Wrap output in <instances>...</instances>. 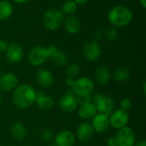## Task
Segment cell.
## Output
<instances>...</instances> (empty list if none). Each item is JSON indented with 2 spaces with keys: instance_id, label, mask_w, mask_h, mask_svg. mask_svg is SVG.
I'll list each match as a JSON object with an SVG mask.
<instances>
[{
  "instance_id": "32",
  "label": "cell",
  "mask_w": 146,
  "mask_h": 146,
  "mask_svg": "<svg viewBox=\"0 0 146 146\" xmlns=\"http://www.w3.org/2000/svg\"><path fill=\"white\" fill-rule=\"evenodd\" d=\"M93 37L96 40L98 39H100L102 38V33L100 30H95L94 33H93Z\"/></svg>"
},
{
  "instance_id": "5",
  "label": "cell",
  "mask_w": 146,
  "mask_h": 146,
  "mask_svg": "<svg viewBox=\"0 0 146 146\" xmlns=\"http://www.w3.org/2000/svg\"><path fill=\"white\" fill-rule=\"evenodd\" d=\"M93 104L99 113L107 115H110L115 109V101L113 98L104 93L97 94L93 98Z\"/></svg>"
},
{
  "instance_id": "7",
  "label": "cell",
  "mask_w": 146,
  "mask_h": 146,
  "mask_svg": "<svg viewBox=\"0 0 146 146\" xmlns=\"http://www.w3.org/2000/svg\"><path fill=\"white\" fill-rule=\"evenodd\" d=\"M115 138L118 146H134L136 141V136L133 130L127 126L118 129Z\"/></svg>"
},
{
  "instance_id": "26",
  "label": "cell",
  "mask_w": 146,
  "mask_h": 146,
  "mask_svg": "<svg viewBox=\"0 0 146 146\" xmlns=\"http://www.w3.org/2000/svg\"><path fill=\"white\" fill-rule=\"evenodd\" d=\"M80 67L77 63H72L68 66L66 69V75L67 78L72 79V80H76L75 78L80 74Z\"/></svg>"
},
{
  "instance_id": "15",
  "label": "cell",
  "mask_w": 146,
  "mask_h": 146,
  "mask_svg": "<svg viewBox=\"0 0 146 146\" xmlns=\"http://www.w3.org/2000/svg\"><path fill=\"white\" fill-rule=\"evenodd\" d=\"M18 86V79L12 73H5L0 76V90L5 92L14 91Z\"/></svg>"
},
{
  "instance_id": "19",
  "label": "cell",
  "mask_w": 146,
  "mask_h": 146,
  "mask_svg": "<svg viewBox=\"0 0 146 146\" xmlns=\"http://www.w3.org/2000/svg\"><path fill=\"white\" fill-rule=\"evenodd\" d=\"M63 24L65 30L71 34H76L81 29V22L80 19L74 15H68L63 21Z\"/></svg>"
},
{
  "instance_id": "28",
  "label": "cell",
  "mask_w": 146,
  "mask_h": 146,
  "mask_svg": "<svg viewBox=\"0 0 146 146\" xmlns=\"http://www.w3.org/2000/svg\"><path fill=\"white\" fill-rule=\"evenodd\" d=\"M105 36H106V38L108 41H110V42L115 41L118 38V32H117L116 27H109L106 31Z\"/></svg>"
},
{
  "instance_id": "23",
  "label": "cell",
  "mask_w": 146,
  "mask_h": 146,
  "mask_svg": "<svg viewBox=\"0 0 146 146\" xmlns=\"http://www.w3.org/2000/svg\"><path fill=\"white\" fill-rule=\"evenodd\" d=\"M49 58L51 60L53 64L56 67H63L68 61V57L66 54L58 49L56 51H54L52 54H50Z\"/></svg>"
},
{
  "instance_id": "14",
  "label": "cell",
  "mask_w": 146,
  "mask_h": 146,
  "mask_svg": "<svg viewBox=\"0 0 146 146\" xmlns=\"http://www.w3.org/2000/svg\"><path fill=\"white\" fill-rule=\"evenodd\" d=\"M6 53L7 60L11 63H18L22 60L23 49L17 43H12L8 45Z\"/></svg>"
},
{
  "instance_id": "8",
  "label": "cell",
  "mask_w": 146,
  "mask_h": 146,
  "mask_svg": "<svg viewBox=\"0 0 146 146\" xmlns=\"http://www.w3.org/2000/svg\"><path fill=\"white\" fill-rule=\"evenodd\" d=\"M110 124L115 129H121L126 127L129 121V115L127 111L117 110L113 111L110 115Z\"/></svg>"
},
{
  "instance_id": "37",
  "label": "cell",
  "mask_w": 146,
  "mask_h": 146,
  "mask_svg": "<svg viewBox=\"0 0 146 146\" xmlns=\"http://www.w3.org/2000/svg\"><path fill=\"white\" fill-rule=\"evenodd\" d=\"M141 5L143 6V8H145L146 7V0H139Z\"/></svg>"
},
{
  "instance_id": "12",
  "label": "cell",
  "mask_w": 146,
  "mask_h": 146,
  "mask_svg": "<svg viewBox=\"0 0 146 146\" xmlns=\"http://www.w3.org/2000/svg\"><path fill=\"white\" fill-rule=\"evenodd\" d=\"M94 133V129L91 123L82 122L76 128L75 138H77L80 142H87L92 139Z\"/></svg>"
},
{
  "instance_id": "36",
  "label": "cell",
  "mask_w": 146,
  "mask_h": 146,
  "mask_svg": "<svg viewBox=\"0 0 146 146\" xmlns=\"http://www.w3.org/2000/svg\"><path fill=\"white\" fill-rule=\"evenodd\" d=\"M143 92H144V94L145 95L146 94V81L145 80L143 82Z\"/></svg>"
},
{
  "instance_id": "35",
  "label": "cell",
  "mask_w": 146,
  "mask_h": 146,
  "mask_svg": "<svg viewBox=\"0 0 146 146\" xmlns=\"http://www.w3.org/2000/svg\"><path fill=\"white\" fill-rule=\"evenodd\" d=\"M13 1L16 3H26L30 0H13Z\"/></svg>"
},
{
  "instance_id": "16",
  "label": "cell",
  "mask_w": 146,
  "mask_h": 146,
  "mask_svg": "<svg viewBox=\"0 0 146 146\" xmlns=\"http://www.w3.org/2000/svg\"><path fill=\"white\" fill-rule=\"evenodd\" d=\"M35 78L38 84L44 88L50 87L54 83V76L52 73L45 68L38 69L36 72Z\"/></svg>"
},
{
  "instance_id": "1",
  "label": "cell",
  "mask_w": 146,
  "mask_h": 146,
  "mask_svg": "<svg viewBox=\"0 0 146 146\" xmlns=\"http://www.w3.org/2000/svg\"><path fill=\"white\" fill-rule=\"evenodd\" d=\"M36 92L35 89L28 84L18 85L13 91V103L19 109H27L34 104Z\"/></svg>"
},
{
  "instance_id": "11",
  "label": "cell",
  "mask_w": 146,
  "mask_h": 146,
  "mask_svg": "<svg viewBox=\"0 0 146 146\" xmlns=\"http://www.w3.org/2000/svg\"><path fill=\"white\" fill-rule=\"evenodd\" d=\"M83 54H84V56L88 61L95 62L100 57L101 47L97 41L95 40L89 41L85 44L83 48Z\"/></svg>"
},
{
  "instance_id": "6",
  "label": "cell",
  "mask_w": 146,
  "mask_h": 146,
  "mask_svg": "<svg viewBox=\"0 0 146 146\" xmlns=\"http://www.w3.org/2000/svg\"><path fill=\"white\" fill-rule=\"evenodd\" d=\"M49 59L47 47L38 45L33 47L28 54V62L33 67H38L44 64Z\"/></svg>"
},
{
  "instance_id": "30",
  "label": "cell",
  "mask_w": 146,
  "mask_h": 146,
  "mask_svg": "<svg viewBox=\"0 0 146 146\" xmlns=\"http://www.w3.org/2000/svg\"><path fill=\"white\" fill-rule=\"evenodd\" d=\"M8 43L5 40H0V52H5L8 48Z\"/></svg>"
},
{
  "instance_id": "10",
  "label": "cell",
  "mask_w": 146,
  "mask_h": 146,
  "mask_svg": "<svg viewBox=\"0 0 146 146\" xmlns=\"http://www.w3.org/2000/svg\"><path fill=\"white\" fill-rule=\"evenodd\" d=\"M78 99L74 97L73 92H68L63 95L59 100V106L61 110L66 113H72L78 108Z\"/></svg>"
},
{
  "instance_id": "39",
  "label": "cell",
  "mask_w": 146,
  "mask_h": 146,
  "mask_svg": "<svg viewBox=\"0 0 146 146\" xmlns=\"http://www.w3.org/2000/svg\"><path fill=\"white\" fill-rule=\"evenodd\" d=\"M48 146H56V145L55 144H50Z\"/></svg>"
},
{
  "instance_id": "34",
  "label": "cell",
  "mask_w": 146,
  "mask_h": 146,
  "mask_svg": "<svg viewBox=\"0 0 146 146\" xmlns=\"http://www.w3.org/2000/svg\"><path fill=\"white\" fill-rule=\"evenodd\" d=\"M73 1H74L77 4H84V3H86L88 0H73Z\"/></svg>"
},
{
  "instance_id": "17",
  "label": "cell",
  "mask_w": 146,
  "mask_h": 146,
  "mask_svg": "<svg viewBox=\"0 0 146 146\" xmlns=\"http://www.w3.org/2000/svg\"><path fill=\"white\" fill-rule=\"evenodd\" d=\"M98 114V110L96 106L91 101L84 102L81 104L78 110L79 116L83 120H90L92 119Z\"/></svg>"
},
{
  "instance_id": "33",
  "label": "cell",
  "mask_w": 146,
  "mask_h": 146,
  "mask_svg": "<svg viewBox=\"0 0 146 146\" xmlns=\"http://www.w3.org/2000/svg\"><path fill=\"white\" fill-rule=\"evenodd\" d=\"M134 146H146V141L145 139H142L139 141L136 145H134Z\"/></svg>"
},
{
  "instance_id": "3",
  "label": "cell",
  "mask_w": 146,
  "mask_h": 146,
  "mask_svg": "<svg viewBox=\"0 0 146 146\" xmlns=\"http://www.w3.org/2000/svg\"><path fill=\"white\" fill-rule=\"evenodd\" d=\"M132 11L124 5L115 6L108 14V20L110 23L115 27H126L132 21Z\"/></svg>"
},
{
  "instance_id": "25",
  "label": "cell",
  "mask_w": 146,
  "mask_h": 146,
  "mask_svg": "<svg viewBox=\"0 0 146 146\" xmlns=\"http://www.w3.org/2000/svg\"><path fill=\"white\" fill-rule=\"evenodd\" d=\"M78 4L73 1V0H67L64 2L62 7V12L63 15H73L78 9Z\"/></svg>"
},
{
  "instance_id": "2",
  "label": "cell",
  "mask_w": 146,
  "mask_h": 146,
  "mask_svg": "<svg viewBox=\"0 0 146 146\" xmlns=\"http://www.w3.org/2000/svg\"><path fill=\"white\" fill-rule=\"evenodd\" d=\"M66 84L71 88V92H73L74 95H76L79 98L90 97L95 87L93 80L88 77H80L77 80L67 78Z\"/></svg>"
},
{
  "instance_id": "27",
  "label": "cell",
  "mask_w": 146,
  "mask_h": 146,
  "mask_svg": "<svg viewBox=\"0 0 146 146\" xmlns=\"http://www.w3.org/2000/svg\"><path fill=\"white\" fill-rule=\"evenodd\" d=\"M40 139L44 142H46V143L50 142L53 139V133H52V131L48 127H45V128L42 129L41 132H40Z\"/></svg>"
},
{
  "instance_id": "20",
  "label": "cell",
  "mask_w": 146,
  "mask_h": 146,
  "mask_svg": "<svg viewBox=\"0 0 146 146\" xmlns=\"http://www.w3.org/2000/svg\"><path fill=\"white\" fill-rule=\"evenodd\" d=\"M111 78V73L108 67L102 65L97 68L95 71V80L100 86L106 85Z\"/></svg>"
},
{
  "instance_id": "31",
  "label": "cell",
  "mask_w": 146,
  "mask_h": 146,
  "mask_svg": "<svg viewBox=\"0 0 146 146\" xmlns=\"http://www.w3.org/2000/svg\"><path fill=\"white\" fill-rule=\"evenodd\" d=\"M107 145L108 146H118L117 145V142H116V139L115 137L111 136L107 140Z\"/></svg>"
},
{
  "instance_id": "18",
  "label": "cell",
  "mask_w": 146,
  "mask_h": 146,
  "mask_svg": "<svg viewBox=\"0 0 146 146\" xmlns=\"http://www.w3.org/2000/svg\"><path fill=\"white\" fill-rule=\"evenodd\" d=\"M34 104H36V105L41 110H49L54 106V100L50 96L42 92L41 91H38L36 92Z\"/></svg>"
},
{
  "instance_id": "24",
  "label": "cell",
  "mask_w": 146,
  "mask_h": 146,
  "mask_svg": "<svg viewBox=\"0 0 146 146\" xmlns=\"http://www.w3.org/2000/svg\"><path fill=\"white\" fill-rule=\"evenodd\" d=\"M131 76L130 70L126 67H119L117 68L113 74L114 80L116 82H125L129 80Z\"/></svg>"
},
{
  "instance_id": "21",
  "label": "cell",
  "mask_w": 146,
  "mask_h": 146,
  "mask_svg": "<svg viewBox=\"0 0 146 146\" xmlns=\"http://www.w3.org/2000/svg\"><path fill=\"white\" fill-rule=\"evenodd\" d=\"M10 132L12 137L18 141L24 140L27 135V130L21 122H15L11 126Z\"/></svg>"
},
{
  "instance_id": "38",
  "label": "cell",
  "mask_w": 146,
  "mask_h": 146,
  "mask_svg": "<svg viewBox=\"0 0 146 146\" xmlns=\"http://www.w3.org/2000/svg\"><path fill=\"white\" fill-rule=\"evenodd\" d=\"M2 101H3V97H2V94H1V92H0V104L2 103Z\"/></svg>"
},
{
  "instance_id": "22",
  "label": "cell",
  "mask_w": 146,
  "mask_h": 146,
  "mask_svg": "<svg viewBox=\"0 0 146 146\" xmlns=\"http://www.w3.org/2000/svg\"><path fill=\"white\" fill-rule=\"evenodd\" d=\"M14 9L10 2L7 0L0 1V21L9 19L13 14Z\"/></svg>"
},
{
  "instance_id": "13",
  "label": "cell",
  "mask_w": 146,
  "mask_h": 146,
  "mask_svg": "<svg viewBox=\"0 0 146 146\" xmlns=\"http://www.w3.org/2000/svg\"><path fill=\"white\" fill-rule=\"evenodd\" d=\"M75 141V135L68 130L60 131L54 138V144L56 146H74Z\"/></svg>"
},
{
  "instance_id": "9",
  "label": "cell",
  "mask_w": 146,
  "mask_h": 146,
  "mask_svg": "<svg viewBox=\"0 0 146 146\" xmlns=\"http://www.w3.org/2000/svg\"><path fill=\"white\" fill-rule=\"evenodd\" d=\"M91 124L94 129V132L98 133H104L110 127L109 115L98 113L92 119Z\"/></svg>"
},
{
  "instance_id": "29",
  "label": "cell",
  "mask_w": 146,
  "mask_h": 146,
  "mask_svg": "<svg viewBox=\"0 0 146 146\" xmlns=\"http://www.w3.org/2000/svg\"><path fill=\"white\" fill-rule=\"evenodd\" d=\"M131 108H132V101L127 98H123L121 102V110L127 112Z\"/></svg>"
},
{
  "instance_id": "4",
  "label": "cell",
  "mask_w": 146,
  "mask_h": 146,
  "mask_svg": "<svg viewBox=\"0 0 146 146\" xmlns=\"http://www.w3.org/2000/svg\"><path fill=\"white\" fill-rule=\"evenodd\" d=\"M64 21V15L62 12L56 9L47 10L43 16L44 27L50 31H54L61 27Z\"/></svg>"
}]
</instances>
